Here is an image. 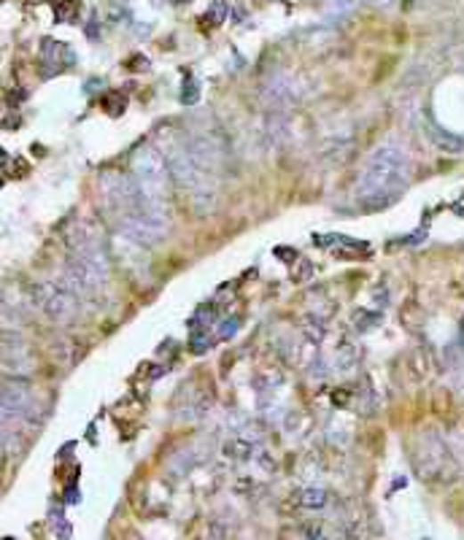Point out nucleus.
Masks as SVG:
<instances>
[{
  "instance_id": "nucleus-1",
  "label": "nucleus",
  "mask_w": 464,
  "mask_h": 540,
  "mask_svg": "<svg viewBox=\"0 0 464 540\" xmlns=\"http://www.w3.org/2000/svg\"><path fill=\"white\" fill-rule=\"evenodd\" d=\"M408 182H411L408 154L397 143H384L370 154V160L359 173L356 203L364 211H384L405 195Z\"/></svg>"
},
{
  "instance_id": "nucleus-9",
  "label": "nucleus",
  "mask_w": 464,
  "mask_h": 540,
  "mask_svg": "<svg viewBox=\"0 0 464 540\" xmlns=\"http://www.w3.org/2000/svg\"><path fill=\"white\" fill-rule=\"evenodd\" d=\"M338 359H335V373H340V376H348V373H354V368H356V346L351 343V340H343V343H338V354H335Z\"/></svg>"
},
{
  "instance_id": "nucleus-15",
  "label": "nucleus",
  "mask_w": 464,
  "mask_h": 540,
  "mask_svg": "<svg viewBox=\"0 0 464 540\" xmlns=\"http://www.w3.org/2000/svg\"><path fill=\"white\" fill-rule=\"evenodd\" d=\"M305 279H311V262H303V274L295 276V282H305Z\"/></svg>"
},
{
  "instance_id": "nucleus-19",
  "label": "nucleus",
  "mask_w": 464,
  "mask_h": 540,
  "mask_svg": "<svg viewBox=\"0 0 464 540\" xmlns=\"http://www.w3.org/2000/svg\"><path fill=\"white\" fill-rule=\"evenodd\" d=\"M4 157H6V151H4V149H0V160H4Z\"/></svg>"
},
{
  "instance_id": "nucleus-7",
  "label": "nucleus",
  "mask_w": 464,
  "mask_h": 540,
  "mask_svg": "<svg viewBox=\"0 0 464 540\" xmlns=\"http://www.w3.org/2000/svg\"><path fill=\"white\" fill-rule=\"evenodd\" d=\"M297 98V86H295V81L292 78H284V76H273L270 78V84L265 86V101L278 111V109H284V106H289L292 101Z\"/></svg>"
},
{
  "instance_id": "nucleus-4",
  "label": "nucleus",
  "mask_w": 464,
  "mask_h": 540,
  "mask_svg": "<svg viewBox=\"0 0 464 540\" xmlns=\"http://www.w3.org/2000/svg\"><path fill=\"white\" fill-rule=\"evenodd\" d=\"M167 211L162 206H141L130 214L119 217V230L122 235H127L130 241L141 243V246H151L157 241H162L167 235Z\"/></svg>"
},
{
  "instance_id": "nucleus-2",
  "label": "nucleus",
  "mask_w": 464,
  "mask_h": 540,
  "mask_svg": "<svg viewBox=\"0 0 464 540\" xmlns=\"http://www.w3.org/2000/svg\"><path fill=\"white\" fill-rule=\"evenodd\" d=\"M413 470L419 473L421 481H451L456 476V460L445 438H440L437 432H424L416 438L413 443Z\"/></svg>"
},
{
  "instance_id": "nucleus-20",
  "label": "nucleus",
  "mask_w": 464,
  "mask_h": 540,
  "mask_svg": "<svg viewBox=\"0 0 464 540\" xmlns=\"http://www.w3.org/2000/svg\"><path fill=\"white\" fill-rule=\"evenodd\" d=\"M0 187H4V178H0Z\"/></svg>"
},
{
  "instance_id": "nucleus-14",
  "label": "nucleus",
  "mask_w": 464,
  "mask_h": 540,
  "mask_svg": "<svg viewBox=\"0 0 464 540\" xmlns=\"http://www.w3.org/2000/svg\"><path fill=\"white\" fill-rule=\"evenodd\" d=\"M238 327H240V319H227V322L219 327V338H224V340L232 338V335L238 332Z\"/></svg>"
},
{
  "instance_id": "nucleus-11",
  "label": "nucleus",
  "mask_w": 464,
  "mask_h": 540,
  "mask_svg": "<svg viewBox=\"0 0 464 540\" xmlns=\"http://www.w3.org/2000/svg\"><path fill=\"white\" fill-rule=\"evenodd\" d=\"M198 101H200V84H198L195 76H187V78H183V86H181V103L192 106Z\"/></svg>"
},
{
  "instance_id": "nucleus-3",
  "label": "nucleus",
  "mask_w": 464,
  "mask_h": 540,
  "mask_svg": "<svg viewBox=\"0 0 464 540\" xmlns=\"http://www.w3.org/2000/svg\"><path fill=\"white\" fill-rule=\"evenodd\" d=\"M133 178L138 182L141 192L146 195V200L167 206V165L165 157L157 146L143 143L135 154H133Z\"/></svg>"
},
{
  "instance_id": "nucleus-10",
  "label": "nucleus",
  "mask_w": 464,
  "mask_h": 540,
  "mask_svg": "<svg viewBox=\"0 0 464 540\" xmlns=\"http://www.w3.org/2000/svg\"><path fill=\"white\" fill-rule=\"evenodd\" d=\"M81 14V4L78 0H57L54 4V17L57 22H76Z\"/></svg>"
},
{
  "instance_id": "nucleus-17",
  "label": "nucleus",
  "mask_w": 464,
  "mask_h": 540,
  "mask_svg": "<svg viewBox=\"0 0 464 540\" xmlns=\"http://www.w3.org/2000/svg\"><path fill=\"white\" fill-rule=\"evenodd\" d=\"M459 330H461V348H464V316H461V327Z\"/></svg>"
},
{
  "instance_id": "nucleus-12",
  "label": "nucleus",
  "mask_w": 464,
  "mask_h": 540,
  "mask_svg": "<svg viewBox=\"0 0 464 540\" xmlns=\"http://www.w3.org/2000/svg\"><path fill=\"white\" fill-rule=\"evenodd\" d=\"M227 14H230L227 0H211V6H208V22L211 25H222L227 20Z\"/></svg>"
},
{
  "instance_id": "nucleus-6",
  "label": "nucleus",
  "mask_w": 464,
  "mask_h": 540,
  "mask_svg": "<svg viewBox=\"0 0 464 540\" xmlns=\"http://www.w3.org/2000/svg\"><path fill=\"white\" fill-rule=\"evenodd\" d=\"M41 62H44V76H57L76 62V54L68 44L46 38L41 44Z\"/></svg>"
},
{
  "instance_id": "nucleus-18",
  "label": "nucleus",
  "mask_w": 464,
  "mask_h": 540,
  "mask_svg": "<svg viewBox=\"0 0 464 540\" xmlns=\"http://www.w3.org/2000/svg\"><path fill=\"white\" fill-rule=\"evenodd\" d=\"M170 4H175V6H183V4H190V0H170Z\"/></svg>"
},
{
  "instance_id": "nucleus-13",
  "label": "nucleus",
  "mask_w": 464,
  "mask_h": 540,
  "mask_svg": "<svg viewBox=\"0 0 464 540\" xmlns=\"http://www.w3.org/2000/svg\"><path fill=\"white\" fill-rule=\"evenodd\" d=\"M367 316H370L367 311H356V314H354V322H356V327H359L362 332H364L367 327H373V324H379V316H373V319H367Z\"/></svg>"
},
{
  "instance_id": "nucleus-16",
  "label": "nucleus",
  "mask_w": 464,
  "mask_h": 540,
  "mask_svg": "<svg viewBox=\"0 0 464 540\" xmlns=\"http://www.w3.org/2000/svg\"><path fill=\"white\" fill-rule=\"evenodd\" d=\"M364 4H370V6H389L392 0H364Z\"/></svg>"
},
{
  "instance_id": "nucleus-5",
  "label": "nucleus",
  "mask_w": 464,
  "mask_h": 540,
  "mask_svg": "<svg viewBox=\"0 0 464 540\" xmlns=\"http://www.w3.org/2000/svg\"><path fill=\"white\" fill-rule=\"evenodd\" d=\"M33 306L52 322H73L78 316V295L65 282H44L33 287Z\"/></svg>"
},
{
  "instance_id": "nucleus-8",
  "label": "nucleus",
  "mask_w": 464,
  "mask_h": 540,
  "mask_svg": "<svg viewBox=\"0 0 464 540\" xmlns=\"http://www.w3.org/2000/svg\"><path fill=\"white\" fill-rule=\"evenodd\" d=\"M295 500H297L300 508L322 511V508H327V503H330V492H327L324 487H319V484H311V487H303V489L295 495Z\"/></svg>"
}]
</instances>
